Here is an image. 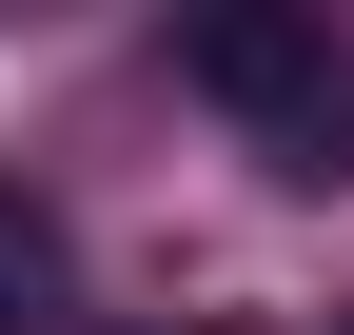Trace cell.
<instances>
[{"label":"cell","mask_w":354,"mask_h":335,"mask_svg":"<svg viewBox=\"0 0 354 335\" xmlns=\"http://www.w3.org/2000/svg\"><path fill=\"white\" fill-rule=\"evenodd\" d=\"M177 79H197L216 118H256L276 178H354V39L315 0H197V20H177Z\"/></svg>","instance_id":"cell-1"},{"label":"cell","mask_w":354,"mask_h":335,"mask_svg":"<svg viewBox=\"0 0 354 335\" xmlns=\"http://www.w3.org/2000/svg\"><path fill=\"white\" fill-rule=\"evenodd\" d=\"M20 316H59V217L0 197V335H20Z\"/></svg>","instance_id":"cell-2"},{"label":"cell","mask_w":354,"mask_h":335,"mask_svg":"<svg viewBox=\"0 0 354 335\" xmlns=\"http://www.w3.org/2000/svg\"><path fill=\"white\" fill-rule=\"evenodd\" d=\"M335 335H354V316H335Z\"/></svg>","instance_id":"cell-3"}]
</instances>
